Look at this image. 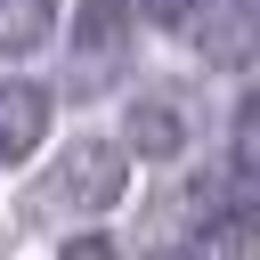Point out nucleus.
<instances>
[{
	"label": "nucleus",
	"instance_id": "nucleus-2",
	"mask_svg": "<svg viewBox=\"0 0 260 260\" xmlns=\"http://www.w3.org/2000/svg\"><path fill=\"white\" fill-rule=\"evenodd\" d=\"M244 203H252V171H195L187 187H179V228H236L244 219Z\"/></svg>",
	"mask_w": 260,
	"mask_h": 260
},
{
	"label": "nucleus",
	"instance_id": "nucleus-11",
	"mask_svg": "<svg viewBox=\"0 0 260 260\" xmlns=\"http://www.w3.org/2000/svg\"><path fill=\"white\" fill-rule=\"evenodd\" d=\"M154 260H195V252H187V244H179V252H154Z\"/></svg>",
	"mask_w": 260,
	"mask_h": 260
},
{
	"label": "nucleus",
	"instance_id": "nucleus-8",
	"mask_svg": "<svg viewBox=\"0 0 260 260\" xmlns=\"http://www.w3.org/2000/svg\"><path fill=\"white\" fill-rule=\"evenodd\" d=\"M65 260H114V236H73Z\"/></svg>",
	"mask_w": 260,
	"mask_h": 260
},
{
	"label": "nucleus",
	"instance_id": "nucleus-1",
	"mask_svg": "<svg viewBox=\"0 0 260 260\" xmlns=\"http://www.w3.org/2000/svg\"><path fill=\"white\" fill-rule=\"evenodd\" d=\"M122 187H130V146H114V138H73V146L57 154L41 203H57V211H106Z\"/></svg>",
	"mask_w": 260,
	"mask_h": 260
},
{
	"label": "nucleus",
	"instance_id": "nucleus-10",
	"mask_svg": "<svg viewBox=\"0 0 260 260\" xmlns=\"http://www.w3.org/2000/svg\"><path fill=\"white\" fill-rule=\"evenodd\" d=\"M228 260H260V219H252V228H244V236H236V228H228Z\"/></svg>",
	"mask_w": 260,
	"mask_h": 260
},
{
	"label": "nucleus",
	"instance_id": "nucleus-7",
	"mask_svg": "<svg viewBox=\"0 0 260 260\" xmlns=\"http://www.w3.org/2000/svg\"><path fill=\"white\" fill-rule=\"evenodd\" d=\"M228 154H236V171L260 179V89L236 98V114H228Z\"/></svg>",
	"mask_w": 260,
	"mask_h": 260
},
{
	"label": "nucleus",
	"instance_id": "nucleus-6",
	"mask_svg": "<svg viewBox=\"0 0 260 260\" xmlns=\"http://www.w3.org/2000/svg\"><path fill=\"white\" fill-rule=\"evenodd\" d=\"M49 24H57V0H0V57L41 49V41H49Z\"/></svg>",
	"mask_w": 260,
	"mask_h": 260
},
{
	"label": "nucleus",
	"instance_id": "nucleus-9",
	"mask_svg": "<svg viewBox=\"0 0 260 260\" xmlns=\"http://www.w3.org/2000/svg\"><path fill=\"white\" fill-rule=\"evenodd\" d=\"M154 16H162V24H187V32H195V16H203V0H154Z\"/></svg>",
	"mask_w": 260,
	"mask_h": 260
},
{
	"label": "nucleus",
	"instance_id": "nucleus-3",
	"mask_svg": "<svg viewBox=\"0 0 260 260\" xmlns=\"http://www.w3.org/2000/svg\"><path fill=\"white\" fill-rule=\"evenodd\" d=\"M49 130V89L41 81H0V171L24 162Z\"/></svg>",
	"mask_w": 260,
	"mask_h": 260
},
{
	"label": "nucleus",
	"instance_id": "nucleus-4",
	"mask_svg": "<svg viewBox=\"0 0 260 260\" xmlns=\"http://www.w3.org/2000/svg\"><path fill=\"white\" fill-rule=\"evenodd\" d=\"M130 146H138V154H162V162H171V154L187 146V114H179L171 98H138V106H130Z\"/></svg>",
	"mask_w": 260,
	"mask_h": 260
},
{
	"label": "nucleus",
	"instance_id": "nucleus-5",
	"mask_svg": "<svg viewBox=\"0 0 260 260\" xmlns=\"http://www.w3.org/2000/svg\"><path fill=\"white\" fill-rule=\"evenodd\" d=\"M130 16H138V0H81V16H73V41H81L89 57H114V49L130 41Z\"/></svg>",
	"mask_w": 260,
	"mask_h": 260
}]
</instances>
